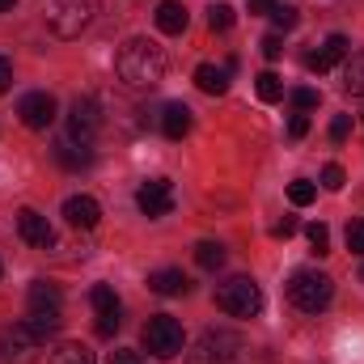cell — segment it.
Here are the masks:
<instances>
[{
	"label": "cell",
	"instance_id": "cell-21",
	"mask_svg": "<svg viewBox=\"0 0 364 364\" xmlns=\"http://www.w3.org/2000/svg\"><path fill=\"white\" fill-rule=\"evenodd\" d=\"M343 90L352 97H364V51H356L352 60H343Z\"/></svg>",
	"mask_w": 364,
	"mask_h": 364
},
{
	"label": "cell",
	"instance_id": "cell-25",
	"mask_svg": "<svg viewBox=\"0 0 364 364\" xmlns=\"http://www.w3.org/2000/svg\"><path fill=\"white\" fill-rule=\"evenodd\" d=\"M233 21H237V13H233V4H225V0H216V4L208 9V26H212L216 34H225V30H233Z\"/></svg>",
	"mask_w": 364,
	"mask_h": 364
},
{
	"label": "cell",
	"instance_id": "cell-19",
	"mask_svg": "<svg viewBox=\"0 0 364 364\" xmlns=\"http://www.w3.org/2000/svg\"><path fill=\"white\" fill-rule=\"evenodd\" d=\"M157 30L161 34H182L186 30V9H182L178 0H161L157 4Z\"/></svg>",
	"mask_w": 364,
	"mask_h": 364
},
{
	"label": "cell",
	"instance_id": "cell-3",
	"mask_svg": "<svg viewBox=\"0 0 364 364\" xmlns=\"http://www.w3.org/2000/svg\"><path fill=\"white\" fill-rule=\"evenodd\" d=\"M288 301L301 314H322L335 301V279L326 272H292V279H288Z\"/></svg>",
	"mask_w": 364,
	"mask_h": 364
},
{
	"label": "cell",
	"instance_id": "cell-29",
	"mask_svg": "<svg viewBox=\"0 0 364 364\" xmlns=\"http://www.w3.org/2000/svg\"><path fill=\"white\" fill-rule=\"evenodd\" d=\"M348 250L364 259V220H352V225H348Z\"/></svg>",
	"mask_w": 364,
	"mask_h": 364
},
{
	"label": "cell",
	"instance_id": "cell-17",
	"mask_svg": "<svg viewBox=\"0 0 364 364\" xmlns=\"http://www.w3.org/2000/svg\"><path fill=\"white\" fill-rule=\"evenodd\" d=\"M195 85L203 93H212V97H220V93L229 90V68H225V64H220V68H216V64H199V68H195Z\"/></svg>",
	"mask_w": 364,
	"mask_h": 364
},
{
	"label": "cell",
	"instance_id": "cell-23",
	"mask_svg": "<svg viewBox=\"0 0 364 364\" xmlns=\"http://www.w3.org/2000/svg\"><path fill=\"white\" fill-rule=\"evenodd\" d=\"M195 263H199L203 272H220V267H225V246H220V242H199V246H195Z\"/></svg>",
	"mask_w": 364,
	"mask_h": 364
},
{
	"label": "cell",
	"instance_id": "cell-22",
	"mask_svg": "<svg viewBox=\"0 0 364 364\" xmlns=\"http://www.w3.org/2000/svg\"><path fill=\"white\" fill-rule=\"evenodd\" d=\"M51 364H97L85 343H60L51 348Z\"/></svg>",
	"mask_w": 364,
	"mask_h": 364
},
{
	"label": "cell",
	"instance_id": "cell-36",
	"mask_svg": "<svg viewBox=\"0 0 364 364\" xmlns=\"http://www.w3.org/2000/svg\"><path fill=\"white\" fill-rule=\"evenodd\" d=\"M110 364H144L140 352H110Z\"/></svg>",
	"mask_w": 364,
	"mask_h": 364
},
{
	"label": "cell",
	"instance_id": "cell-13",
	"mask_svg": "<svg viewBox=\"0 0 364 364\" xmlns=\"http://www.w3.org/2000/svg\"><path fill=\"white\" fill-rule=\"evenodd\" d=\"M17 233H21V242L34 246V250H47V246L55 242V229H51L47 216L34 212V208H21V216H17Z\"/></svg>",
	"mask_w": 364,
	"mask_h": 364
},
{
	"label": "cell",
	"instance_id": "cell-40",
	"mask_svg": "<svg viewBox=\"0 0 364 364\" xmlns=\"http://www.w3.org/2000/svg\"><path fill=\"white\" fill-rule=\"evenodd\" d=\"M0 272H4V267H0Z\"/></svg>",
	"mask_w": 364,
	"mask_h": 364
},
{
	"label": "cell",
	"instance_id": "cell-6",
	"mask_svg": "<svg viewBox=\"0 0 364 364\" xmlns=\"http://www.w3.org/2000/svg\"><path fill=\"white\" fill-rule=\"evenodd\" d=\"M43 335L30 326V322H13L0 331V360L4 364H34L38 352H43Z\"/></svg>",
	"mask_w": 364,
	"mask_h": 364
},
{
	"label": "cell",
	"instance_id": "cell-12",
	"mask_svg": "<svg viewBox=\"0 0 364 364\" xmlns=\"http://www.w3.org/2000/svg\"><path fill=\"white\" fill-rule=\"evenodd\" d=\"M17 114H21V123H26L30 132H47V127L55 123V97H51V93H26V97L17 102Z\"/></svg>",
	"mask_w": 364,
	"mask_h": 364
},
{
	"label": "cell",
	"instance_id": "cell-2",
	"mask_svg": "<svg viewBox=\"0 0 364 364\" xmlns=\"http://www.w3.org/2000/svg\"><path fill=\"white\" fill-rule=\"evenodd\" d=\"M43 17L55 38H81L97 17V0H47Z\"/></svg>",
	"mask_w": 364,
	"mask_h": 364
},
{
	"label": "cell",
	"instance_id": "cell-9",
	"mask_svg": "<svg viewBox=\"0 0 364 364\" xmlns=\"http://www.w3.org/2000/svg\"><path fill=\"white\" fill-rule=\"evenodd\" d=\"M97 132H102V114H97V106H93L90 97H77L73 110H68V140L90 149L93 140H97Z\"/></svg>",
	"mask_w": 364,
	"mask_h": 364
},
{
	"label": "cell",
	"instance_id": "cell-7",
	"mask_svg": "<svg viewBox=\"0 0 364 364\" xmlns=\"http://www.w3.org/2000/svg\"><path fill=\"white\" fill-rule=\"evenodd\" d=\"M246 339L233 335V331H203L199 339V352H195V364H246Z\"/></svg>",
	"mask_w": 364,
	"mask_h": 364
},
{
	"label": "cell",
	"instance_id": "cell-34",
	"mask_svg": "<svg viewBox=\"0 0 364 364\" xmlns=\"http://www.w3.org/2000/svg\"><path fill=\"white\" fill-rule=\"evenodd\" d=\"M305 132H309V114H301V110H296V114H292V123H288V136H292V140H305Z\"/></svg>",
	"mask_w": 364,
	"mask_h": 364
},
{
	"label": "cell",
	"instance_id": "cell-16",
	"mask_svg": "<svg viewBox=\"0 0 364 364\" xmlns=\"http://www.w3.org/2000/svg\"><path fill=\"white\" fill-rule=\"evenodd\" d=\"M161 132H166L170 140H182V136L191 132V106H182V102H170V106L161 110Z\"/></svg>",
	"mask_w": 364,
	"mask_h": 364
},
{
	"label": "cell",
	"instance_id": "cell-11",
	"mask_svg": "<svg viewBox=\"0 0 364 364\" xmlns=\"http://www.w3.org/2000/svg\"><path fill=\"white\" fill-rule=\"evenodd\" d=\"M136 203H140V212H144L149 220H157V216H170V212H174V182H170V178L144 182V186L136 191Z\"/></svg>",
	"mask_w": 364,
	"mask_h": 364
},
{
	"label": "cell",
	"instance_id": "cell-27",
	"mask_svg": "<svg viewBox=\"0 0 364 364\" xmlns=\"http://www.w3.org/2000/svg\"><path fill=\"white\" fill-rule=\"evenodd\" d=\"M305 237H309V246H314V255H331V229H326L322 220H314V225L305 229Z\"/></svg>",
	"mask_w": 364,
	"mask_h": 364
},
{
	"label": "cell",
	"instance_id": "cell-31",
	"mask_svg": "<svg viewBox=\"0 0 364 364\" xmlns=\"http://www.w3.org/2000/svg\"><path fill=\"white\" fill-rule=\"evenodd\" d=\"M343 182H348L343 166H326V170H322V186H326V191H343Z\"/></svg>",
	"mask_w": 364,
	"mask_h": 364
},
{
	"label": "cell",
	"instance_id": "cell-28",
	"mask_svg": "<svg viewBox=\"0 0 364 364\" xmlns=\"http://www.w3.org/2000/svg\"><path fill=\"white\" fill-rule=\"evenodd\" d=\"M272 21H275V30H296L301 13H296L292 4H275V9H272Z\"/></svg>",
	"mask_w": 364,
	"mask_h": 364
},
{
	"label": "cell",
	"instance_id": "cell-32",
	"mask_svg": "<svg viewBox=\"0 0 364 364\" xmlns=\"http://www.w3.org/2000/svg\"><path fill=\"white\" fill-rule=\"evenodd\" d=\"M348 132H352V114H335V123H331V140H335V144H343V140H348Z\"/></svg>",
	"mask_w": 364,
	"mask_h": 364
},
{
	"label": "cell",
	"instance_id": "cell-30",
	"mask_svg": "<svg viewBox=\"0 0 364 364\" xmlns=\"http://www.w3.org/2000/svg\"><path fill=\"white\" fill-rule=\"evenodd\" d=\"M318 102H322V97H318V90H292V106H296L301 114H305V110H314Z\"/></svg>",
	"mask_w": 364,
	"mask_h": 364
},
{
	"label": "cell",
	"instance_id": "cell-33",
	"mask_svg": "<svg viewBox=\"0 0 364 364\" xmlns=\"http://www.w3.org/2000/svg\"><path fill=\"white\" fill-rule=\"evenodd\" d=\"M259 47H263V60H279V55H284V38H279V34H267Z\"/></svg>",
	"mask_w": 364,
	"mask_h": 364
},
{
	"label": "cell",
	"instance_id": "cell-10",
	"mask_svg": "<svg viewBox=\"0 0 364 364\" xmlns=\"http://www.w3.org/2000/svg\"><path fill=\"white\" fill-rule=\"evenodd\" d=\"M90 305H93V318H97V335L102 339H110L114 331H119V314H123V305H119V296H114V288L110 284H93L90 292Z\"/></svg>",
	"mask_w": 364,
	"mask_h": 364
},
{
	"label": "cell",
	"instance_id": "cell-20",
	"mask_svg": "<svg viewBox=\"0 0 364 364\" xmlns=\"http://www.w3.org/2000/svg\"><path fill=\"white\" fill-rule=\"evenodd\" d=\"M55 161H60V166H68V170H81V166H90V161H93V153L85 149V144L60 140V144H55Z\"/></svg>",
	"mask_w": 364,
	"mask_h": 364
},
{
	"label": "cell",
	"instance_id": "cell-39",
	"mask_svg": "<svg viewBox=\"0 0 364 364\" xmlns=\"http://www.w3.org/2000/svg\"><path fill=\"white\" fill-rule=\"evenodd\" d=\"M13 4H17V0H0V13H9V9H13Z\"/></svg>",
	"mask_w": 364,
	"mask_h": 364
},
{
	"label": "cell",
	"instance_id": "cell-24",
	"mask_svg": "<svg viewBox=\"0 0 364 364\" xmlns=\"http://www.w3.org/2000/svg\"><path fill=\"white\" fill-rule=\"evenodd\" d=\"M255 93H259V102H279V97H284V81L267 68V73L255 77Z\"/></svg>",
	"mask_w": 364,
	"mask_h": 364
},
{
	"label": "cell",
	"instance_id": "cell-37",
	"mask_svg": "<svg viewBox=\"0 0 364 364\" xmlns=\"http://www.w3.org/2000/svg\"><path fill=\"white\" fill-rule=\"evenodd\" d=\"M9 85H13V64H9V60L0 55V93L9 90Z\"/></svg>",
	"mask_w": 364,
	"mask_h": 364
},
{
	"label": "cell",
	"instance_id": "cell-15",
	"mask_svg": "<svg viewBox=\"0 0 364 364\" xmlns=\"http://www.w3.org/2000/svg\"><path fill=\"white\" fill-rule=\"evenodd\" d=\"M64 220L73 229H93L102 220V208H97V199H90V195H68L64 199Z\"/></svg>",
	"mask_w": 364,
	"mask_h": 364
},
{
	"label": "cell",
	"instance_id": "cell-14",
	"mask_svg": "<svg viewBox=\"0 0 364 364\" xmlns=\"http://www.w3.org/2000/svg\"><path fill=\"white\" fill-rule=\"evenodd\" d=\"M348 51H352V43H348L343 34H331L322 51H309V55H305V68H309V73H331L335 64L348 60Z\"/></svg>",
	"mask_w": 364,
	"mask_h": 364
},
{
	"label": "cell",
	"instance_id": "cell-4",
	"mask_svg": "<svg viewBox=\"0 0 364 364\" xmlns=\"http://www.w3.org/2000/svg\"><path fill=\"white\" fill-rule=\"evenodd\" d=\"M43 339H51L55 331H60V322H64V296H60V288L55 284H47V279H34L30 284V318H26Z\"/></svg>",
	"mask_w": 364,
	"mask_h": 364
},
{
	"label": "cell",
	"instance_id": "cell-5",
	"mask_svg": "<svg viewBox=\"0 0 364 364\" xmlns=\"http://www.w3.org/2000/svg\"><path fill=\"white\" fill-rule=\"evenodd\" d=\"M216 305L229 318H259L263 314V288L250 275H233V279H225L216 288Z\"/></svg>",
	"mask_w": 364,
	"mask_h": 364
},
{
	"label": "cell",
	"instance_id": "cell-8",
	"mask_svg": "<svg viewBox=\"0 0 364 364\" xmlns=\"http://www.w3.org/2000/svg\"><path fill=\"white\" fill-rule=\"evenodd\" d=\"M144 348H149L157 360H174L182 348H186V335H182V326L170 314H157V318L144 322Z\"/></svg>",
	"mask_w": 364,
	"mask_h": 364
},
{
	"label": "cell",
	"instance_id": "cell-35",
	"mask_svg": "<svg viewBox=\"0 0 364 364\" xmlns=\"http://www.w3.org/2000/svg\"><path fill=\"white\" fill-rule=\"evenodd\" d=\"M292 233H296V220H292V216H284V220H279V225L272 229V237H279V242H288Z\"/></svg>",
	"mask_w": 364,
	"mask_h": 364
},
{
	"label": "cell",
	"instance_id": "cell-38",
	"mask_svg": "<svg viewBox=\"0 0 364 364\" xmlns=\"http://www.w3.org/2000/svg\"><path fill=\"white\" fill-rule=\"evenodd\" d=\"M272 9H275V0H250V13H259V17H263V13L272 17Z\"/></svg>",
	"mask_w": 364,
	"mask_h": 364
},
{
	"label": "cell",
	"instance_id": "cell-1",
	"mask_svg": "<svg viewBox=\"0 0 364 364\" xmlns=\"http://www.w3.org/2000/svg\"><path fill=\"white\" fill-rule=\"evenodd\" d=\"M114 73L132 90H157L166 81V51L149 38H127L114 55Z\"/></svg>",
	"mask_w": 364,
	"mask_h": 364
},
{
	"label": "cell",
	"instance_id": "cell-26",
	"mask_svg": "<svg viewBox=\"0 0 364 364\" xmlns=\"http://www.w3.org/2000/svg\"><path fill=\"white\" fill-rule=\"evenodd\" d=\"M288 199L296 203V208H309L314 199H318V186L309 178H296V182H288Z\"/></svg>",
	"mask_w": 364,
	"mask_h": 364
},
{
	"label": "cell",
	"instance_id": "cell-18",
	"mask_svg": "<svg viewBox=\"0 0 364 364\" xmlns=\"http://www.w3.org/2000/svg\"><path fill=\"white\" fill-rule=\"evenodd\" d=\"M186 275L178 272V267H161V272H153L149 275V288L157 292V296H178V292H186Z\"/></svg>",
	"mask_w": 364,
	"mask_h": 364
}]
</instances>
